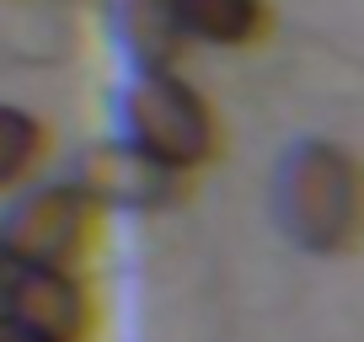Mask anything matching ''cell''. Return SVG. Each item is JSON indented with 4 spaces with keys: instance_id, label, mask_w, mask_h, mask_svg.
<instances>
[{
    "instance_id": "6da1fadb",
    "label": "cell",
    "mask_w": 364,
    "mask_h": 342,
    "mask_svg": "<svg viewBox=\"0 0 364 342\" xmlns=\"http://www.w3.org/2000/svg\"><path fill=\"white\" fill-rule=\"evenodd\" d=\"M279 230L311 257H343L364 236V166L332 139H300L273 177Z\"/></svg>"
},
{
    "instance_id": "7a4b0ae2",
    "label": "cell",
    "mask_w": 364,
    "mask_h": 342,
    "mask_svg": "<svg viewBox=\"0 0 364 342\" xmlns=\"http://www.w3.org/2000/svg\"><path fill=\"white\" fill-rule=\"evenodd\" d=\"M113 118H118V134L129 145L150 150L156 160L188 171V177L198 166H209L220 150L215 107L177 70H134L113 96Z\"/></svg>"
},
{
    "instance_id": "3957f363",
    "label": "cell",
    "mask_w": 364,
    "mask_h": 342,
    "mask_svg": "<svg viewBox=\"0 0 364 342\" xmlns=\"http://www.w3.org/2000/svg\"><path fill=\"white\" fill-rule=\"evenodd\" d=\"M102 214L107 209L70 177V182H48L16 198L0 219V241L33 267H80Z\"/></svg>"
},
{
    "instance_id": "277c9868",
    "label": "cell",
    "mask_w": 364,
    "mask_h": 342,
    "mask_svg": "<svg viewBox=\"0 0 364 342\" xmlns=\"http://www.w3.org/2000/svg\"><path fill=\"white\" fill-rule=\"evenodd\" d=\"M75 182L86 187L107 214H113V209L118 214H161V209H171L188 193V171L166 166V160H156L150 150L129 145V139L118 134V139H102V145L80 150Z\"/></svg>"
},
{
    "instance_id": "5b68a950",
    "label": "cell",
    "mask_w": 364,
    "mask_h": 342,
    "mask_svg": "<svg viewBox=\"0 0 364 342\" xmlns=\"http://www.w3.org/2000/svg\"><path fill=\"white\" fill-rule=\"evenodd\" d=\"M11 321L38 331L43 342H86L91 337V294L75 267H22L11 299Z\"/></svg>"
},
{
    "instance_id": "8992f818",
    "label": "cell",
    "mask_w": 364,
    "mask_h": 342,
    "mask_svg": "<svg viewBox=\"0 0 364 342\" xmlns=\"http://www.w3.org/2000/svg\"><path fill=\"white\" fill-rule=\"evenodd\" d=\"M107 33L134 70H177L188 54L177 0H107Z\"/></svg>"
},
{
    "instance_id": "52a82bcc",
    "label": "cell",
    "mask_w": 364,
    "mask_h": 342,
    "mask_svg": "<svg viewBox=\"0 0 364 342\" xmlns=\"http://www.w3.org/2000/svg\"><path fill=\"white\" fill-rule=\"evenodd\" d=\"M188 43L204 48H252L268 38V0H177Z\"/></svg>"
},
{
    "instance_id": "ba28073f",
    "label": "cell",
    "mask_w": 364,
    "mask_h": 342,
    "mask_svg": "<svg viewBox=\"0 0 364 342\" xmlns=\"http://www.w3.org/2000/svg\"><path fill=\"white\" fill-rule=\"evenodd\" d=\"M43 150H48L43 118H33L27 107L0 102V193L16 187V182H27L38 171V160H43Z\"/></svg>"
},
{
    "instance_id": "9c48e42d",
    "label": "cell",
    "mask_w": 364,
    "mask_h": 342,
    "mask_svg": "<svg viewBox=\"0 0 364 342\" xmlns=\"http://www.w3.org/2000/svg\"><path fill=\"white\" fill-rule=\"evenodd\" d=\"M22 257H16L6 241H0V316H11V299H16V284H22Z\"/></svg>"
},
{
    "instance_id": "30bf717a",
    "label": "cell",
    "mask_w": 364,
    "mask_h": 342,
    "mask_svg": "<svg viewBox=\"0 0 364 342\" xmlns=\"http://www.w3.org/2000/svg\"><path fill=\"white\" fill-rule=\"evenodd\" d=\"M0 342H43L38 331H27L22 321H11V316H0Z\"/></svg>"
}]
</instances>
